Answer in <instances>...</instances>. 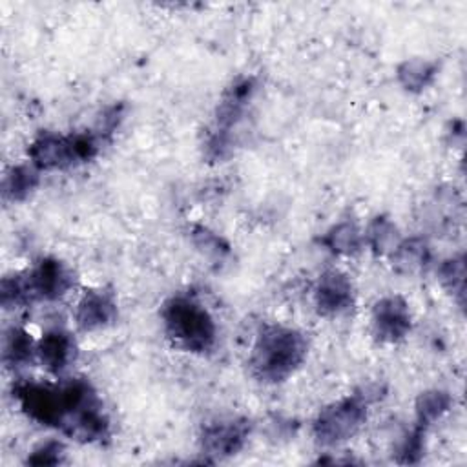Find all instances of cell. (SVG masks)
Wrapping results in <instances>:
<instances>
[{
    "mask_svg": "<svg viewBox=\"0 0 467 467\" xmlns=\"http://www.w3.org/2000/svg\"><path fill=\"white\" fill-rule=\"evenodd\" d=\"M306 352L308 341L303 332L283 325H266L252 347L250 370L263 383H281L303 365Z\"/></svg>",
    "mask_w": 467,
    "mask_h": 467,
    "instance_id": "obj_1",
    "label": "cell"
},
{
    "mask_svg": "<svg viewBox=\"0 0 467 467\" xmlns=\"http://www.w3.org/2000/svg\"><path fill=\"white\" fill-rule=\"evenodd\" d=\"M71 286L73 275L67 266L58 259L44 257L31 270L4 277L0 297L5 308H13L33 301L60 299Z\"/></svg>",
    "mask_w": 467,
    "mask_h": 467,
    "instance_id": "obj_2",
    "label": "cell"
},
{
    "mask_svg": "<svg viewBox=\"0 0 467 467\" xmlns=\"http://www.w3.org/2000/svg\"><path fill=\"white\" fill-rule=\"evenodd\" d=\"M162 325L168 337L181 348L206 354L215 347L217 325L212 314L190 296H173L162 305Z\"/></svg>",
    "mask_w": 467,
    "mask_h": 467,
    "instance_id": "obj_3",
    "label": "cell"
},
{
    "mask_svg": "<svg viewBox=\"0 0 467 467\" xmlns=\"http://www.w3.org/2000/svg\"><path fill=\"white\" fill-rule=\"evenodd\" d=\"M100 133L60 135L42 131L27 148L31 164L36 170H66L91 161L100 150Z\"/></svg>",
    "mask_w": 467,
    "mask_h": 467,
    "instance_id": "obj_4",
    "label": "cell"
},
{
    "mask_svg": "<svg viewBox=\"0 0 467 467\" xmlns=\"http://www.w3.org/2000/svg\"><path fill=\"white\" fill-rule=\"evenodd\" d=\"M367 396L352 394L321 409L314 420L316 441L334 447L350 440L367 420Z\"/></svg>",
    "mask_w": 467,
    "mask_h": 467,
    "instance_id": "obj_5",
    "label": "cell"
},
{
    "mask_svg": "<svg viewBox=\"0 0 467 467\" xmlns=\"http://www.w3.org/2000/svg\"><path fill=\"white\" fill-rule=\"evenodd\" d=\"M255 91V78L244 77L234 82L217 106L215 128L208 137L206 153L212 159H223L230 148V131L243 119L244 109Z\"/></svg>",
    "mask_w": 467,
    "mask_h": 467,
    "instance_id": "obj_6",
    "label": "cell"
},
{
    "mask_svg": "<svg viewBox=\"0 0 467 467\" xmlns=\"http://www.w3.org/2000/svg\"><path fill=\"white\" fill-rule=\"evenodd\" d=\"M250 434L246 418H232L208 423L201 432V451L212 458H228L239 452Z\"/></svg>",
    "mask_w": 467,
    "mask_h": 467,
    "instance_id": "obj_7",
    "label": "cell"
},
{
    "mask_svg": "<svg viewBox=\"0 0 467 467\" xmlns=\"http://www.w3.org/2000/svg\"><path fill=\"white\" fill-rule=\"evenodd\" d=\"M410 325L409 305L400 296H387L372 308V328L379 341H401L410 332Z\"/></svg>",
    "mask_w": 467,
    "mask_h": 467,
    "instance_id": "obj_8",
    "label": "cell"
},
{
    "mask_svg": "<svg viewBox=\"0 0 467 467\" xmlns=\"http://www.w3.org/2000/svg\"><path fill=\"white\" fill-rule=\"evenodd\" d=\"M314 303L325 316H337L348 310L354 303V288L348 275L339 270L321 274L314 288Z\"/></svg>",
    "mask_w": 467,
    "mask_h": 467,
    "instance_id": "obj_9",
    "label": "cell"
},
{
    "mask_svg": "<svg viewBox=\"0 0 467 467\" xmlns=\"http://www.w3.org/2000/svg\"><path fill=\"white\" fill-rule=\"evenodd\" d=\"M117 317V303L113 292L106 288L88 290L77 303L75 321L80 330H97L108 327Z\"/></svg>",
    "mask_w": 467,
    "mask_h": 467,
    "instance_id": "obj_10",
    "label": "cell"
},
{
    "mask_svg": "<svg viewBox=\"0 0 467 467\" xmlns=\"http://www.w3.org/2000/svg\"><path fill=\"white\" fill-rule=\"evenodd\" d=\"M36 356L49 374L60 376L75 359V341L64 330H47L36 343Z\"/></svg>",
    "mask_w": 467,
    "mask_h": 467,
    "instance_id": "obj_11",
    "label": "cell"
},
{
    "mask_svg": "<svg viewBox=\"0 0 467 467\" xmlns=\"http://www.w3.org/2000/svg\"><path fill=\"white\" fill-rule=\"evenodd\" d=\"M38 181H40L38 170L35 166H27V164L13 166L4 177V184H2L4 199L13 202L24 201L38 186Z\"/></svg>",
    "mask_w": 467,
    "mask_h": 467,
    "instance_id": "obj_12",
    "label": "cell"
},
{
    "mask_svg": "<svg viewBox=\"0 0 467 467\" xmlns=\"http://www.w3.org/2000/svg\"><path fill=\"white\" fill-rule=\"evenodd\" d=\"M390 255H392L394 266L401 272L421 270L431 261L429 244L420 237L400 241V244L394 248V252Z\"/></svg>",
    "mask_w": 467,
    "mask_h": 467,
    "instance_id": "obj_13",
    "label": "cell"
},
{
    "mask_svg": "<svg viewBox=\"0 0 467 467\" xmlns=\"http://www.w3.org/2000/svg\"><path fill=\"white\" fill-rule=\"evenodd\" d=\"M436 71V62L425 58H410L398 66V80L407 91L418 93L434 80Z\"/></svg>",
    "mask_w": 467,
    "mask_h": 467,
    "instance_id": "obj_14",
    "label": "cell"
},
{
    "mask_svg": "<svg viewBox=\"0 0 467 467\" xmlns=\"http://www.w3.org/2000/svg\"><path fill=\"white\" fill-rule=\"evenodd\" d=\"M36 354V345L33 341V337L24 330V328H16L13 327L7 334H5V341H4V363L7 367H24L27 363L33 361V356Z\"/></svg>",
    "mask_w": 467,
    "mask_h": 467,
    "instance_id": "obj_15",
    "label": "cell"
},
{
    "mask_svg": "<svg viewBox=\"0 0 467 467\" xmlns=\"http://www.w3.org/2000/svg\"><path fill=\"white\" fill-rule=\"evenodd\" d=\"M452 405V398L445 390H425L416 400V425L427 429L440 420Z\"/></svg>",
    "mask_w": 467,
    "mask_h": 467,
    "instance_id": "obj_16",
    "label": "cell"
},
{
    "mask_svg": "<svg viewBox=\"0 0 467 467\" xmlns=\"http://www.w3.org/2000/svg\"><path fill=\"white\" fill-rule=\"evenodd\" d=\"M321 241L334 254L352 255V254L359 252L361 243H363V235H361L359 228L354 223L345 221V223H339V224L332 226Z\"/></svg>",
    "mask_w": 467,
    "mask_h": 467,
    "instance_id": "obj_17",
    "label": "cell"
},
{
    "mask_svg": "<svg viewBox=\"0 0 467 467\" xmlns=\"http://www.w3.org/2000/svg\"><path fill=\"white\" fill-rule=\"evenodd\" d=\"M368 246L374 254H392L394 248L400 244V234L392 221L387 217H376L365 234Z\"/></svg>",
    "mask_w": 467,
    "mask_h": 467,
    "instance_id": "obj_18",
    "label": "cell"
},
{
    "mask_svg": "<svg viewBox=\"0 0 467 467\" xmlns=\"http://www.w3.org/2000/svg\"><path fill=\"white\" fill-rule=\"evenodd\" d=\"M440 281L441 285L458 297V301H463V286H465V263L463 257H451L440 266Z\"/></svg>",
    "mask_w": 467,
    "mask_h": 467,
    "instance_id": "obj_19",
    "label": "cell"
},
{
    "mask_svg": "<svg viewBox=\"0 0 467 467\" xmlns=\"http://www.w3.org/2000/svg\"><path fill=\"white\" fill-rule=\"evenodd\" d=\"M425 431L420 425H414V429L403 438L398 449V462L401 463H416L420 462L423 454V441H425Z\"/></svg>",
    "mask_w": 467,
    "mask_h": 467,
    "instance_id": "obj_20",
    "label": "cell"
},
{
    "mask_svg": "<svg viewBox=\"0 0 467 467\" xmlns=\"http://www.w3.org/2000/svg\"><path fill=\"white\" fill-rule=\"evenodd\" d=\"M64 462V445L57 440H49L38 445L29 456V465H58Z\"/></svg>",
    "mask_w": 467,
    "mask_h": 467,
    "instance_id": "obj_21",
    "label": "cell"
}]
</instances>
